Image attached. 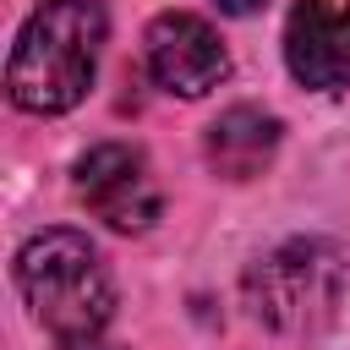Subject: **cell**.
Listing matches in <instances>:
<instances>
[{"label":"cell","instance_id":"cell-1","mask_svg":"<svg viewBox=\"0 0 350 350\" xmlns=\"http://www.w3.org/2000/svg\"><path fill=\"white\" fill-rule=\"evenodd\" d=\"M109 16L104 0H38L5 66V93L27 115H66L88 98Z\"/></svg>","mask_w":350,"mask_h":350},{"label":"cell","instance_id":"cell-2","mask_svg":"<svg viewBox=\"0 0 350 350\" xmlns=\"http://www.w3.org/2000/svg\"><path fill=\"white\" fill-rule=\"evenodd\" d=\"M16 290L55 345L98 339L115 317V279L98 246L77 230H38L16 252Z\"/></svg>","mask_w":350,"mask_h":350},{"label":"cell","instance_id":"cell-3","mask_svg":"<svg viewBox=\"0 0 350 350\" xmlns=\"http://www.w3.org/2000/svg\"><path fill=\"white\" fill-rule=\"evenodd\" d=\"M345 252L334 241L317 235H295L279 241L273 252H262L246 273V301L257 312V323L279 328V334H317L339 317L345 301Z\"/></svg>","mask_w":350,"mask_h":350},{"label":"cell","instance_id":"cell-4","mask_svg":"<svg viewBox=\"0 0 350 350\" xmlns=\"http://www.w3.org/2000/svg\"><path fill=\"white\" fill-rule=\"evenodd\" d=\"M77 197L88 202L93 219H104L120 235H142L164 208L148 159L126 142H98L77 159Z\"/></svg>","mask_w":350,"mask_h":350},{"label":"cell","instance_id":"cell-5","mask_svg":"<svg viewBox=\"0 0 350 350\" xmlns=\"http://www.w3.org/2000/svg\"><path fill=\"white\" fill-rule=\"evenodd\" d=\"M142 60H148V77L180 98H202L230 77V55H224L219 33L191 11L153 16L142 33Z\"/></svg>","mask_w":350,"mask_h":350},{"label":"cell","instance_id":"cell-6","mask_svg":"<svg viewBox=\"0 0 350 350\" xmlns=\"http://www.w3.org/2000/svg\"><path fill=\"white\" fill-rule=\"evenodd\" d=\"M284 66L301 88H350V0H295L284 16Z\"/></svg>","mask_w":350,"mask_h":350},{"label":"cell","instance_id":"cell-7","mask_svg":"<svg viewBox=\"0 0 350 350\" xmlns=\"http://www.w3.org/2000/svg\"><path fill=\"white\" fill-rule=\"evenodd\" d=\"M279 131H284V126H279L268 109L235 104V109H224V115L208 126L202 153H208V164H213L224 180H252V175H262V170L273 164Z\"/></svg>","mask_w":350,"mask_h":350},{"label":"cell","instance_id":"cell-8","mask_svg":"<svg viewBox=\"0 0 350 350\" xmlns=\"http://www.w3.org/2000/svg\"><path fill=\"white\" fill-rule=\"evenodd\" d=\"M213 5H219V11H230V16H252L262 0H213Z\"/></svg>","mask_w":350,"mask_h":350},{"label":"cell","instance_id":"cell-9","mask_svg":"<svg viewBox=\"0 0 350 350\" xmlns=\"http://www.w3.org/2000/svg\"><path fill=\"white\" fill-rule=\"evenodd\" d=\"M60 350H120V345H104V339H82V345H60Z\"/></svg>","mask_w":350,"mask_h":350}]
</instances>
